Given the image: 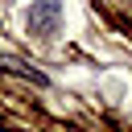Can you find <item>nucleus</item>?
<instances>
[{
    "mask_svg": "<svg viewBox=\"0 0 132 132\" xmlns=\"http://www.w3.org/2000/svg\"><path fill=\"white\" fill-rule=\"evenodd\" d=\"M29 33L37 37H58L62 33V0H33L29 8Z\"/></svg>",
    "mask_w": 132,
    "mask_h": 132,
    "instance_id": "1",
    "label": "nucleus"
}]
</instances>
